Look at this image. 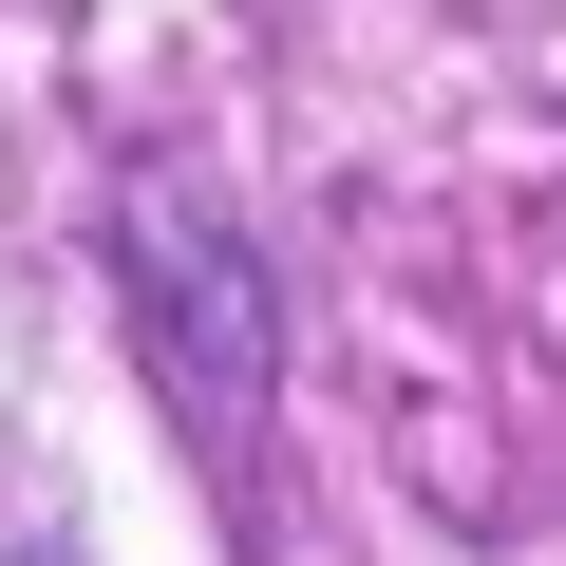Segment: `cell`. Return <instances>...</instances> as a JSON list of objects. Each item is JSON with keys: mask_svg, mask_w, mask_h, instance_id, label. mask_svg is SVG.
<instances>
[]
</instances>
